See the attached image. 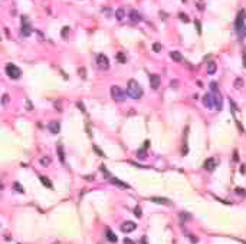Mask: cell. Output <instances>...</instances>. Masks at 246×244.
<instances>
[{"instance_id":"cell-1","label":"cell","mask_w":246,"mask_h":244,"mask_svg":"<svg viewBox=\"0 0 246 244\" xmlns=\"http://www.w3.org/2000/svg\"><path fill=\"white\" fill-rule=\"evenodd\" d=\"M127 93H128L132 99L138 101V99H141V96H143V88L140 86V83L137 81L130 79V81H128V85H127Z\"/></svg>"},{"instance_id":"cell-2","label":"cell","mask_w":246,"mask_h":244,"mask_svg":"<svg viewBox=\"0 0 246 244\" xmlns=\"http://www.w3.org/2000/svg\"><path fill=\"white\" fill-rule=\"evenodd\" d=\"M111 98H112L115 102H124V101H125V93H124V90L120 86L112 85V86H111Z\"/></svg>"},{"instance_id":"cell-3","label":"cell","mask_w":246,"mask_h":244,"mask_svg":"<svg viewBox=\"0 0 246 244\" xmlns=\"http://www.w3.org/2000/svg\"><path fill=\"white\" fill-rule=\"evenodd\" d=\"M6 73H7V76H9L10 79H19L20 75H22L20 69H19L16 65H13V63H7V65H6Z\"/></svg>"},{"instance_id":"cell-4","label":"cell","mask_w":246,"mask_h":244,"mask_svg":"<svg viewBox=\"0 0 246 244\" xmlns=\"http://www.w3.org/2000/svg\"><path fill=\"white\" fill-rule=\"evenodd\" d=\"M20 35H22L23 38H28V36L32 35V26H30V23H29V20H28L26 16L22 17V29H20Z\"/></svg>"},{"instance_id":"cell-5","label":"cell","mask_w":246,"mask_h":244,"mask_svg":"<svg viewBox=\"0 0 246 244\" xmlns=\"http://www.w3.org/2000/svg\"><path fill=\"white\" fill-rule=\"evenodd\" d=\"M236 29H238V33L240 38H245L246 36V26H245V20H243V16L242 13L239 14L238 20H236Z\"/></svg>"},{"instance_id":"cell-6","label":"cell","mask_w":246,"mask_h":244,"mask_svg":"<svg viewBox=\"0 0 246 244\" xmlns=\"http://www.w3.org/2000/svg\"><path fill=\"white\" fill-rule=\"evenodd\" d=\"M96 65L101 68V69H108L110 68V60H108V58L105 56V55H98L96 56Z\"/></svg>"},{"instance_id":"cell-7","label":"cell","mask_w":246,"mask_h":244,"mask_svg":"<svg viewBox=\"0 0 246 244\" xmlns=\"http://www.w3.org/2000/svg\"><path fill=\"white\" fill-rule=\"evenodd\" d=\"M203 105L206 108H214V95L213 93H206L203 96Z\"/></svg>"},{"instance_id":"cell-8","label":"cell","mask_w":246,"mask_h":244,"mask_svg":"<svg viewBox=\"0 0 246 244\" xmlns=\"http://www.w3.org/2000/svg\"><path fill=\"white\" fill-rule=\"evenodd\" d=\"M48 129L50 131V134L56 135V134H59V131H61V123L58 121H50L48 123Z\"/></svg>"},{"instance_id":"cell-9","label":"cell","mask_w":246,"mask_h":244,"mask_svg":"<svg viewBox=\"0 0 246 244\" xmlns=\"http://www.w3.org/2000/svg\"><path fill=\"white\" fill-rule=\"evenodd\" d=\"M128 19L132 22V23H138V22H141L143 20V17H141V14L137 12V10H130V13H128Z\"/></svg>"},{"instance_id":"cell-10","label":"cell","mask_w":246,"mask_h":244,"mask_svg":"<svg viewBox=\"0 0 246 244\" xmlns=\"http://www.w3.org/2000/svg\"><path fill=\"white\" fill-rule=\"evenodd\" d=\"M137 228V225H135V223H132V221H125L123 225H121V230H123L124 233H132L134 230Z\"/></svg>"},{"instance_id":"cell-11","label":"cell","mask_w":246,"mask_h":244,"mask_svg":"<svg viewBox=\"0 0 246 244\" xmlns=\"http://www.w3.org/2000/svg\"><path fill=\"white\" fill-rule=\"evenodd\" d=\"M150 85L153 89H158L160 88V76L158 75H150Z\"/></svg>"},{"instance_id":"cell-12","label":"cell","mask_w":246,"mask_h":244,"mask_svg":"<svg viewBox=\"0 0 246 244\" xmlns=\"http://www.w3.org/2000/svg\"><path fill=\"white\" fill-rule=\"evenodd\" d=\"M213 95H214V108L217 111H220L222 109V95H220V92H216Z\"/></svg>"},{"instance_id":"cell-13","label":"cell","mask_w":246,"mask_h":244,"mask_svg":"<svg viewBox=\"0 0 246 244\" xmlns=\"http://www.w3.org/2000/svg\"><path fill=\"white\" fill-rule=\"evenodd\" d=\"M214 168H216V160H214V158H209V160L205 162V169H207V171H213Z\"/></svg>"},{"instance_id":"cell-14","label":"cell","mask_w":246,"mask_h":244,"mask_svg":"<svg viewBox=\"0 0 246 244\" xmlns=\"http://www.w3.org/2000/svg\"><path fill=\"white\" fill-rule=\"evenodd\" d=\"M115 19H117L118 22H123L124 19H125V10H124L123 7H118V9L115 10Z\"/></svg>"},{"instance_id":"cell-15","label":"cell","mask_w":246,"mask_h":244,"mask_svg":"<svg viewBox=\"0 0 246 244\" xmlns=\"http://www.w3.org/2000/svg\"><path fill=\"white\" fill-rule=\"evenodd\" d=\"M170 58H171L174 62H181V60H183V55H181L180 52H177V50L170 52Z\"/></svg>"},{"instance_id":"cell-16","label":"cell","mask_w":246,"mask_h":244,"mask_svg":"<svg viewBox=\"0 0 246 244\" xmlns=\"http://www.w3.org/2000/svg\"><path fill=\"white\" fill-rule=\"evenodd\" d=\"M151 201L157 204H164V205H168L170 204V200L168 198H163V197H151Z\"/></svg>"},{"instance_id":"cell-17","label":"cell","mask_w":246,"mask_h":244,"mask_svg":"<svg viewBox=\"0 0 246 244\" xmlns=\"http://www.w3.org/2000/svg\"><path fill=\"white\" fill-rule=\"evenodd\" d=\"M216 71H217L216 62H209V63H207V73H209V75H213Z\"/></svg>"},{"instance_id":"cell-18","label":"cell","mask_w":246,"mask_h":244,"mask_svg":"<svg viewBox=\"0 0 246 244\" xmlns=\"http://www.w3.org/2000/svg\"><path fill=\"white\" fill-rule=\"evenodd\" d=\"M107 240H108V241H111V243H117V240H118V239H117V236H115V234H114L110 228L107 230Z\"/></svg>"},{"instance_id":"cell-19","label":"cell","mask_w":246,"mask_h":244,"mask_svg":"<svg viewBox=\"0 0 246 244\" xmlns=\"http://www.w3.org/2000/svg\"><path fill=\"white\" fill-rule=\"evenodd\" d=\"M56 151H58V154H59V158H61V161H62V162H65V152H63V147H62L61 144H58V147H56Z\"/></svg>"},{"instance_id":"cell-20","label":"cell","mask_w":246,"mask_h":244,"mask_svg":"<svg viewBox=\"0 0 246 244\" xmlns=\"http://www.w3.org/2000/svg\"><path fill=\"white\" fill-rule=\"evenodd\" d=\"M111 182H112V184H117V185H120V187H123V188H130V185H128V184L123 182V181H121V180H118V178H111Z\"/></svg>"},{"instance_id":"cell-21","label":"cell","mask_w":246,"mask_h":244,"mask_svg":"<svg viewBox=\"0 0 246 244\" xmlns=\"http://www.w3.org/2000/svg\"><path fill=\"white\" fill-rule=\"evenodd\" d=\"M41 182L43 185H46L48 188H52V184H50V181H49L48 177H41Z\"/></svg>"},{"instance_id":"cell-22","label":"cell","mask_w":246,"mask_h":244,"mask_svg":"<svg viewBox=\"0 0 246 244\" xmlns=\"http://www.w3.org/2000/svg\"><path fill=\"white\" fill-rule=\"evenodd\" d=\"M13 188H14L17 193H20V194H23V193H25V188H23L19 182H14V184H13Z\"/></svg>"},{"instance_id":"cell-23","label":"cell","mask_w":246,"mask_h":244,"mask_svg":"<svg viewBox=\"0 0 246 244\" xmlns=\"http://www.w3.org/2000/svg\"><path fill=\"white\" fill-rule=\"evenodd\" d=\"M242 86H243V79H242V78H238V79L235 81V88H236V89H240Z\"/></svg>"},{"instance_id":"cell-24","label":"cell","mask_w":246,"mask_h":244,"mask_svg":"<svg viewBox=\"0 0 246 244\" xmlns=\"http://www.w3.org/2000/svg\"><path fill=\"white\" fill-rule=\"evenodd\" d=\"M134 215H135V217H138V218H141L143 211H141V208H140V207H135V208H134Z\"/></svg>"},{"instance_id":"cell-25","label":"cell","mask_w":246,"mask_h":244,"mask_svg":"<svg viewBox=\"0 0 246 244\" xmlns=\"http://www.w3.org/2000/svg\"><path fill=\"white\" fill-rule=\"evenodd\" d=\"M153 50H154V52H161V45H160L158 42H156V43L153 45Z\"/></svg>"},{"instance_id":"cell-26","label":"cell","mask_w":246,"mask_h":244,"mask_svg":"<svg viewBox=\"0 0 246 244\" xmlns=\"http://www.w3.org/2000/svg\"><path fill=\"white\" fill-rule=\"evenodd\" d=\"M210 88H212V92H213V93L219 92V88H217V83H216V82H212V83H210Z\"/></svg>"},{"instance_id":"cell-27","label":"cell","mask_w":246,"mask_h":244,"mask_svg":"<svg viewBox=\"0 0 246 244\" xmlns=\"http://www.w3.org/2000/svg\"><path fill=\"white\" fill-rule=\"evenodd\" d=\"M117 59H118V60H120L121 63H124V62L127 60V59H125V56H124V53H123V52H120V53H117Z\"/></svg>"},{"instance_id":"cell-28","label":"cell","mask_w":246,"mask_h":244,"mask_svg":"<svg viewBox=\"0 0 246 244\" xmlns=\"http://www.w3.org/2000/svg\"><path fill=\"white\" fill-rule=\"evenodd\" d=\"M41 164L42 165H49L50 164V158H48V157H43L41 160Z\"/></svg>"},{"instance_id":"cell-29","label":"cell","mask_w":246,"mask_h":244,"mask_svg":"<svg viewBox=\"0 0 246 244\" xmlns=\"http://www.w3.org/2000/svg\"><path fill=\"white\" fill-rule=\"evenodd\" d=\"M180 218H181V220H184V218H186V220H190L192 215H189V212H180Z\"/></svg>"},{"instance_id":"cell-30","label":"cell","mask_w":246,"mask_h":244,"mask_svg":"<svg viewBox=\"0 0 246 244\" xmlns=\"http://www.w3.org/2000/svg\"><path fill=\"white\" fill-rule=\"evenodd\" d=\"M69 30H71V29H69L68 26H65V27L62 29V36H63V38H66V36H68V32H69Z\"/></svg>"},{"instance_id":"cell-31","label":"cell","mask_w":246,"mask_h":244,"mask_svg":"<svg viewBox=\"0 0 246 244\" xmlns=\"http://www.w3.org/2000/svg\"><path fill=\"white\" fill-rule=\"evenodd\" d=\"M1 102H3V105H6V103L9 102V95H7V93H4V95H3V98H1Z\"/></svg>"},{"instance_id":"cell-32","label":"cell","mask_w":246,"mask_h":244,"mask_svg":"<svg viewBox=\"0 0 246 244\" xmlns=\"http://www.w3.org/2000/svg\"><path fill=\"white\" fill-rule=\"evenodd\" d=\"M236 194L238 195H245V190L243 188H236Z\"/></svg>"},{"instance_id":"cell-33","label":"cell","mask_w":246,"mask_h":244,"mask_svg":"<svg viewBox=\"0 0 246 244\" xmlns=\"http://www.w3.org/2000/svg\"><path fill=\"white\" fill-rule=\"evenodd\" d=\"M76 105H78V108L81 109V111L83 112V114L86 112V111H85V106H83V103H82V102H76Z\"/></svg>"},{"instance_id":"cell-34","label":"cell","mask_w":246,"mask_h":244,"mask_svg":"<svg viewBox=\"0 0 246 244\" xmlns=\"http://www.w3.org/2000/svg\"><path fill=\"white\" fill-rule=\"evenodd\" d=\"M178 16H180V19H181L183 22H187V20H189V17H187V14H183V13H180Z\"/></svg>"},{"instance_id":"cell-35","label":"cell","mask_w":246,"mask_h":244,"mask_svg":"<svg viewBox=\"0 0 246 244\" xmlns=\"http://www.w3.org/2000/svg\"><path fill=\"white\" fill-rule=\"evenodd\" d=\"M94 149H95V152H96V154H99V157H104V154L99 151V148H98L96 145H94Z\"/></svg>"},{"instance_id":"cell-36","label":"cell","mask_w":246,"mask_h":244,"mask_svg":"<svg viewBox=\"0 0 246 244\" xmlns=\"http://www.w3.org/2000/svg\"><path fill=\"white\" fill-rule=\"evenodd\" d=\"M78 72H79V75H82V78H83V79L86 78V76H85V69H83V68H81V69H79Z\"/></svg>"},{"instance_id":"cell-37","label":"cell","mask_w":246,"mask_h":244,"mask_svg":"<svg viewBox=\"0 0 246 244\" xmlns=\"http://www.w3.org/2000/svg\"><path fill=\"white\" fill-rule=\"evenodd\" d=\"M124 243H125V244H134V241H132V240H130V239H127V237H125V240H124Z\"/></svg>"},{"instance_id":"cell-38","label":"cell","mask_w":246,"mask_h":244,"mask_svg":"<svg viewBox=\"0 0 246 244\" xmlns=\"http://www.w3.org/2000/svg\"><path fill=\"white\" fill-rule=\"evenodd\" d=\"M235 161H238L239 160V157H238V151H235V158H233Z\"/></svg>"},{"instance_id":"cell-39","label":"cell","mask_w":246,"mask_h":244,"mask_svg":"<svg viewBox=\"0 0 246 244\" xmlns=\"http://www.w3.org/2000/svg\"><path fill=\"white\" fill-rule=\"evenodd\" d=\"M92 180H94V175H92V177H91V175L86 177V181H92Z\"/></svg>"},{"instance_id":"cell-40","label":"cell","mask_w":246,"mask_h":244,"mask_svg":"<svg viewBox=\"0 0 246 244\" xmlns=\"http://www.w3.org/2000/svg\"><path fill=\"white\" fill-rule=\"evenodd\" d=\"M171 86H174V89H177V88H176V86H177V82H176V81L171 82Z\"/></svg>"},{"instance_id":"cell-41","label":"cell","mask_w":246,"mask_h":244,"mask_svg":"<svg viewBox=\"0 0 246 244\" xmlns=\"http://www.w3.org/2000/svg\"><path fill=\"white\" fill-rule=\"evenodd\" d=\"M141 243H143V244H147V240H145V237H143V240H141Z\"/></svg>"}]
</instances>
